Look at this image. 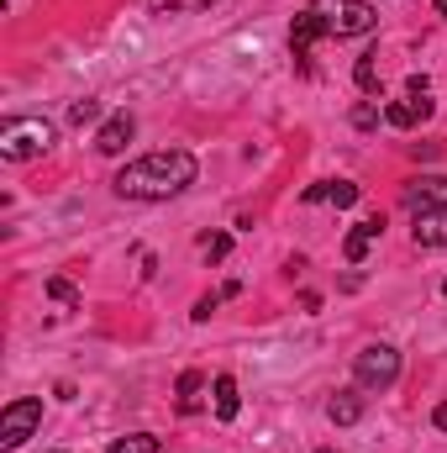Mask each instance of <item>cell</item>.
Segmentation results:
<instances>
[{
  "mask_svg": "<svg viewBox=\"0 0 447 453\" xmlns=\"http://www.w3.org/2000/svg\"><path fill=\"white\" fill-rule=\"evenodd\" d=\"M121 201H169L179 190L195 185V153L185 148H158V153H142L137 164H126L111 180Z\"/></svg>",
  "mask_w": 447,
  "mask_h": 453,
  "instance_id": "cell-1",
  "label": "cell"
},
{
  "mask_svg": "<svg viewBox=\"0 0 447 453\" xmlns=\"http://www.w3.org/2000/svg\"><path fill=\"white\" fill-rule=\"evenodd\" d=\"M53 121H42V116H11V121H0V158H11V164H27V158H37V153H48L53 148Z\"/></svg>",
  "mask_w": 447,
  "mask_h": 453,
  "instance_id": "cell-2",
  "label": "cell"
},
{
  "mask_svg": "<svg viewBox=\"0 0 447 453\" xmlns=\"http://www.w3.org/2000/svg\"><path fill=\"white\" fill-rule=\"evenodd\" d=\"M311 11L322 16L327 37H368L379 27V11L368 0H311Z\"/></svg>",
  "mask_w": 447,
  "mask_h": 453,
  "instance_id": "cell-3",
  "label": "cell"
},
{
  "mask_svg": "<svg viewBox=\"0 0 447 453\" xmlns=\"http://www.w3.org/2000/svg\"><path fill=\"white\" fill-rule=\"evenodd\" d=\"M352 380H358V390H390V385L400 380V348L368 342V348L352 358Z\"/></svg>",
  "mask_w": 447,
  "mask_h": 453,
  "instance_id": "cell-4",
  "label": "cell"
},
{
  "mask_svg": "<svg viewBox=\"0 0 447 453\" xmlns=\"http://www.w3.org/2000/svg\"><path fill=\"white\" fill-rule=\"evenodd\" d=\"M42 427V401L37 395H21L0 411V449H21L32 433Z\"/></svg>",
  "mask_w": 447,
  "mask_h": 453,
  "instance_id": "cell-5",
  "label": "cell"
},
{
  "mask_svg": "<svg viewBox=\"0 0 447 453\" xmlns=\"http://www.w3.org/2000/svg\"><path fill=\"white\" fill-rule=\"evenodd\" d=\"M405 211H411V217H421V211H447V174L411 180V185H405Z\"/></svg>",
  "mask_w": 447,
  "mask_h": 453,
  "instance_id": "cell-6",
  "label": "cell"
},
{
  "mask_svg": "<svg viewBox=\"0 0 447 453\" xmlns=\"http://www.w3.org/2000/svg\"><path fill=\"white\" fill-rule=\"evenodd\" d=\"M322 37H327L322 16H316V11L306 5V11L295 16V27H290V53H295V64H300V69H311V48H316Z\"/></svg>",
  "mask_w": 447,
  "mask_h": 453,
  "instance_id": "cell-7",
  "label": "cell"
},
{
  "mask_svg": "<svg viewBox=\"0 0 447 453\" xmlns=\"http://www.w3.org/2000/svg\"><path fill=\"white\" fill-rule=\"evenodd\" d=\"M384 237V217H368V222H358L352 232H347V242H342V258L347 264H363L368 258V248Z\"/></svg>",
  "mask_w": 447,
  "mask_h": 453,
  "instance_id": "cell-8",
  "label": "cell"
},
{
  "mask_svg": "<svg viewBox=\"0 0 447 453\" xmlns=\"http://www.w3.org/2000/svg\"><path fill=\"white\" fill-rule=\"evenodd\" d=\"M432 116V96H405V101H395V106H384V121L390 127H400V132H411L416 121H427Z\"/></svg>",
  "mask_w": 447,
  "mask_h": 453,
  "instance_id": "cell-9",
  "label": "cell"
},
{
  "mask_svg": "<svg viewBox=\"0 0 447 453\" xmlns=\"http://www.w3.org/2000/svg\"><path fill=\"white\" fill-rule=\"evenodd\" d=\"M132 132H137V121H132L126 111H116L111 121L95 132V153H106V158H111V153H121V148L132 142Z\"/></svg>",
  "mask_w": 447,
  "mask_h": 453,
  "instance_id": "cell-10",
  "label": "cell"
},
{
  "mask_svg": "<svg viewBox=\"0 0 447 453\" xmlns=\"http://www.w3.org/2000/svg\"><path fill=\"white\" fill-rule=\"evenodd\" d=\"M358 196H363V190H358L352 180H322V185H311V190H306V201H311V206H322V201H327V206H337V211H342V206H352Z\"/></svg>",
  "mask_w": 447,
  "mask_h": 453,
  "instance_id": "cell-11",
  "label": "cell"
},
{
  "mask_svg": "<svg viewBox=\"0 0 447 453\" xmlns=\"http://www.w3.org/2000/svg\"><path fill=\"white\" fill-rule=\"evenodd\" d=\"M411 237H416V248H447V211H421Z\"/></svg>",
  "mask_w": 447,
  "mask_h": 453,
  "instance_id": "cell-12",
  "label": "cell"
},
{
  "mask_svg": "<svg viewBox=\"0 0 447 453\" xmlns=\"http://www.w3.org/2000/svg\"><path fill=\"white\" fill-rule=\"evenodd\" d=\"M327 417H332L337 427H352V422L363 417V395H358V390H337L332 401H327Z\"/></svg>",
  "mask_w": 447,
  "mask_h": 453,
  "instance_id": "cell-13",
  "label": "cell"
},
{
  "mask_svg": "<svg viewBox=\"0 0 447 453\" xmlns=\"http://www.w3.org/2000/svg\"><path fill=\"white\" fill-rule=\"evenodd\" d=\"M211 395H216V417H222V422H231V417H237V406H242L237 380H231V374H216V380H211Z\"/></svg>",
  "mask_w": 447,
  "mask_h": 453,
  "instance_id": "cell-14",
  "label": "cell"
},
{
  "mask_svg": "<svg viewBox=\"0 0 447 453\" xmlns=\"http://www.w3.org/2000/svg\"><path fill=\"white\" fill-rule=\"evenodd\" d=\"M201 385H206V374H201V369H185V374H179V395H174V401H179V411H185V417H190V411H201Z\"/></svg>",
  "mask_w": 447,
  "mask_h": 453,
  "instance_id": "cell-15",
  "label": "cell"
},
{
  "mask_svg": "<svg viewBox=\"0 0 447 453\" xmlns=\"http://www.w3.org/2000/svg\"><path fill=\"white\" fill-rule=\"evenodd\" d=\"M352 80H358V90H379V53H363L358 64H352Z\"/></svg>",
  "mask_w": 447,
  "mask_h": 453,
  "instance_id": "cell-16",
  "label": "cell"
},
{
  "mask_svg": "<svg viewBox=\"0 0 447 453\" xmlns=\"http://www.w3.org/2000/svg\"><path fill=\"white\" fill-rule=\"evenodd\" d=\"M106 453H158V438L153 433H132V438H116Z\"/></svg>",
  "mask_w": 447,
  "mask_h": 453,
  "instance_id": "cell-17",
  "label": "cell"
},
{
  "mask_svg": "<svg viewBox=\"0 0 447 453\" xmlns=\"http://www.w3.org/2000/svg\"><path fill=\"white\" fill-rule=\"evenodd\" d=\"M201 253H206V264H222L226 253H231V237H226V232H211V237L201 242Z\"/></svg>",
  "mask_w": 447,
  "mask_h": 453,
  "instance_id": "cell-18",
  "label": "cell"
},
{
  "mask_svg": "<svg viewBox=\"0 0 447 453\" xmlns=\"http://www.w3.org/2000/svg\"><path fill=\"white\" fill-rule=\"evenodd\" d=\"M48 296H53V301H64V306H80V290H74L69 280H48Z\"/></svg>",
  "mask_w": 447,
  "mask_h": 453,
  "instance_id": "cell-19",
  "label": "cell"
},
{
  "mask_svg": "<svg viewBox=\"0 0 447 453\" xmlns=\"http://www.w3.org/2000/svg\"><path fill=\"white\" fill-rule=\"evenodd\" d=\"M95 116H101V101H74V106H69V121H74V127H85V121H95Z\"/></svg>",
  "mask_w": 447,
  "mask_h": 453,
  "instance_id": "cell-20",
  "label": "cell"
},
{
  "mask_svg": "<svg viewBox=\"0 0 447 453\" xmlns=\"http://www.w3.org/2000/svg\"><path fill=\"white\" fill-rule=\"evenodd\" d=\"M226 296L222 290H216V296H201V301H195V311H190V317H195V322H211V311H216V306H222Z\"/></svg>",
  "mask_w": 447,
  "mask_h": 453,
  "instance_id": "cell-21",
  "label": "cell"
},
{
  "mask_svg": "<svg viewBox=\"0 0 447 453\" xmlns=\"http://www.w3.org/2000/svg\"><path fill=\"white\" fill-rule=\"evenodd\" d=\"M374 121H379V106H374V101H363V106H352V127H363V132H368Z\"/></svg>",
  "mask_w": 447,
  "mask_h": 453,
  "instance_id": "cell-22",
  "label": "cell"
},
{
  "mask_svg": "<svg viewBox=\"0 0 447 453\" xmlns=\"http://www.w3.org/2000/svg\"><path fill=\"white\" fill-rule=\"evenodd\" d=\"M432 422H437V427H443V433H447V401H443V406H437V411H432Z\"/></svg>",
  "mask_w": 447,
  "mask_h": 453,
  "instance_id": "cell-23",
  "label": "cell"
},
{
  "mask_svg": "<svg viewBox=\"0 0 447 453\" xmlns=\"http://www.w3.org/2000/svg\"><path fill=\"white\" fill-rule=\"evenodd\" d=\"M437 11H443V16H447V0H437Z\"/></svg>",
  "mask_w": 447,
  "mask_h": 453,
  "instance_id": "cell-24",
  "label": "cell"
},
{
  "mask_svg": "<svg viewBox=\"0 0 447 453\" xmlns=\"http://www.w3.org/2000/svg\"><path fill=\"white\" fill-rule=\"evenodd\" d=\"M195 5H216V0H195Z\"/></svg>",
  "mask_w": 447,
  "mask_h": 453,
  "instance_id": "cell-25",
  "label": "cell"
},
{
  "mask_svg": "<svg viewBox=\"0 0 447 453\" xmlns=\"http://www.w3.org/2000/svg\"><path fill=\"white\" fill-rule=\"evenodd\" d=\"M443 296H447V280H443Z\"/></svg>",
  "mask_w": 447,
  "mask_h": 453,
  "instance_id": "cell-26",
  "label": "cell"
}]
</instances>
